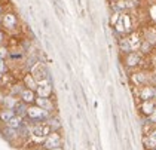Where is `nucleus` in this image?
Returning <instances> with one entry per match:
<instances>
[{
	"label": "nucleus",
	"mask_w": 156,
	"mask_h": 150,
	"mask_svg": "<svg viewBox=\"0 0 156 150\" xmlns=\"http://www.w3.org/2000/svg\"><path fill=\"white\" fill-rule=\"evenodd\" d=\"M115 30L120 34H126L132 31V18L128 13H120L115 21Z\"/></svg>",
	"instance_id": "obj_1"
},
{
	"label": "nucleus",
	"mask_w": 156,
	"mask_h": 150,
	"mask_svg": "<svg viewBox=\"0 0 156 150\" xmlns=\"http://www.w3.org/2000/svg\"><path fill=\"white\" fill-rule=\"evenodd\" d=\"M31 74H33V77L37 80V83L42 80H46L49 79V73L46 67H45V64L43 62H36L33 67H31Z\"/></svg>",
	"instance_id": "obj_2"
},
{
	"label": "nucleus",
	"mask_w": 156,
	"mask_h": 150,
	"mask_svg": "<svg viewBox=\"0 0 156 150\" xmlns=\"http://www.w3.org/2000/svg\"><path fill=\"white\" fill-rule=\"evenodd\" d=\"M138 98L141 101L156 100V86L155 85H144L138 88Z\"/></svg>",
	"instance_id": "obj_3"
},
{
	"label": "nucleus",
	"mask_w": 156,
	"mask_h": 150,
	"mask_svg": "<svg viewBox=\"0 0 156 150\" xmlns=\"http://www.w3.org/2000/svg\"><path fill=\"white\" fill-rule=\"evenodd\" d=\"M27 116L31 120H43V119H48L49 117V112H46L45 109H42L39 105H31V107H28Z\"/></svg>",
	"instance_id": "obj_4"
},
{
	"label": "nucleus",
	"mask_w": 156,
	"mask_h": 150,
	"mask_svg": "<svg viewBox=\"0 0 156 150\" xmlns=\"http://www.w3.org/2000/svg\"><path fill=\"white\" fill-rule=\"evenodd\" d=\"M37 97H45V98H49L51 94H52V83L49 79L46 80H42L37 83V89H36Z\"/></svg>",
	"instance_id": "obj_5"
},
{
	"label": "nucleus",
	"mask_w": 156,
	"mask_h": 150,
	"mask_svg": "<svg viewBox=\"0 0 156 150\" xmlns=\"http://www.w3.org/2000/svg\"><path fill=\"white\" fill-rule=\"evenodd\" d=\"M141 59H143V55H141V52H129V54H126L125 55V66L126 67H138L140 64H141Z\"/></svg>",
	"instance_id": "obj_6"
},
{
	"label": "nucleus",
	"mask_w": 156,
	"mask_h": 150,
	"mask_svg": "<svg viewBox=\"0 0 156 150\" xmlns=\"http://www.w3.org/2000/svg\"><path fill=\"white\" fill-rule=\"evenodd\" d=\"M131 80L134 82L135 86L140 88V86H144V85H150L152 79L149 77V74L146 71H137V73H134L131 76Z\"/></svg>",
	"instance_id": "obj_7"
},
{
	"label": "nucleus",
	"mask_w": 156,
	"mask_h": 150,
	"mask_svg": "<svg viewBox=\"0 0 156 150\" xmlns=\"http://www.w3.org/2000/svg\"><path fill=\"white\" fill-rule=\"evenodd\" d=\"M3 27L8 31H15V28L18 27V18H16V15L12 13V12L5 13L3 15Z\"/></svg>",
	"instance_id": "obj_8"
},
{
	"label": "nucleus",
	"mask_w": 156,
	"mask_h": 150,
	"mask_svg": "<svg viewBox=\"0 0 156 150\" xmlns=\"http://www.w3.org/2000/svg\"><path fill=\"white\" fill-rule=\"evenodd\" d=\"M60 146H61L60 134H57L55 131L51 132L48 137H46V140H45V147L48 150H51V149H57V147H60Z\"/></svg>",
	"instance_id": "obj_9"
},
{
	"label": "nucleus",
	"mask_w": 156,
	"mask_h": 150,
	"mask_svg": "<svg viewBox=\"0 0 156 150\" xmlns=\"http://www.w3.org/2000/svg\"><path fill=\"white\" fill-rule=\"evenodd\" d=\"M126 39H128V42H129V46H131L132 52L138 51L140 46H141V43H143V37H141L140 33H131Z\"/></svg>",
	"instance_id": "obj_10"
},
{
	"label": "nucleus",
	"mask_w": 156,
	"mask_h": 150,
	"mask_svg": "<svg viewBox=\"0 0 156 150\" xmlns=\"http://www.w3.org/2000/svg\"><path fill=\"white\" fill-rule=\"evenodd\" d=\"M156 109V100H147V101H141V105H140V112L143 113L144 116L152 115Z\"/></svg>",
	"instance_id": "obj_11"
},
{
	"label": "nucleus",
	"mask_w": 156,
	"mask_h": 150,
	"mask_svg": "<svg viewBox=\"0 0 156 150\" xmlns=\"http://www.w3.org/2000/svg\"><path fill=\"white\" fill-rule=\"evenodd\" d=\"M21 100L24 101L25 104H31V103H36V94L33 89H28V88H25L24 91L21 92Z\"/></svg>",
	"instance_id": "obj_12"
},
{
	"label": "nucleus",
	"mask_w": 156,
	"mask_h": 150,
	"mask_svg": "<svg viewBox=\"0 0 156 150\" xmlns=\"http://www.w3.org/2000/svg\"><path fill=\"white\" fill-rule=\"evenodd\" d=\"M36 105L42 107V109H45L46 112L54 110V103H52V100L45 98V97H37V98H36Z\"/></svg>",
	"instance_id": "obj_13"
},
{
	"label": "nucleus",
	"mask_w": 156,
	"mask_h": 150,
	"mask_svg": "<svg viewBox=\"0 0 156 150\" xmlns=\"http://www.w3.org/2000/svg\"><path fill=\"white\" fill-rule=\"evenodd\" d=\"M143 141H144V146H146L147 149H156V128L152 132H149V134L146 135V138H144Z\"/></svg>",
	"instance_id": "obj_14"
},
{
	"label": "nucleus",
	"mask_w": 156,
	"mask_h": 150,
	"mask_svg": "<svg viewBox=\"0 0 156 150\" xmlns=\"http://www.w3.org/2000/svg\"><path fill=\"white\" fill-rule=\"evenodd\" d=\"M144 40H147L150 45H156V27H149L144 30Z\"/></svg>",
	"instance_id": "obj_15"
},
{
	"label": "nucleus",
	"mask_w": 156,
	"mask_h": 150,
	"mask_svg": "<svg viewBox=\"0 0 156 150\" xmlns=\"http://www.w3.org/2000/svg\"><path fill=\"white\" fill-rule=\"evenodd\" d=\"M23 125H24V122H23V117H21V116H18V115H15L12 119L8 122V127L12 128V129H16V131L23 127Z\"/></svg>",
	"instance_id": "obj_16"
},
{
	"label": "nucleus",
	"mask_w": 156,
	"mask_h": 150,
	"mask_svg": "<svg viewBox=\"0 0 156 150\" xmlns=\"http://www.w3.org/2000/svg\"><path fill=\"white\" fill-rule=\"evenodd\" d=\"M24 85H25V88H28V89H33V91L37 89V80L33 77V74H25Z\"/></svg>",
	"instance_id": "obj_17"
},
{
	"label": "nucleus",
	"mask_w": 156,
	"mask_h": 150,
	"mask_svg": "<svg viewBox=\"0 0 156 150\" xmlns=\"http://www.w3.org/2000/svg\"><path fill=\"white\" fill-rule=\"evenodd\" d=\"M13 116H15V110L13 109H5V110L0 112V120H3L5 123H8Z\"/></svg>",
	"instance_id": "obj_18"
},
{
	"label": "nucleus",
	"mask_w": 156,
	"mask_h": 150,
	"mask_svg": "<svg viewBox=\"0 0 156 150\" xmlns=\"http://www.w3.org/2000/svg\"><path fill=\"white\" fill-rule=\"evenodd\" d=\"M15 112H16V115L21 116V117H24V116H27V113H28V107L25 105V103L23 101V103H20L18 101V104L15 105V109H13Z\"/></svg>",
	"instance_id": "obj_19"
},
{
	"label": "nucleus",
	"mask_w": 156,
	"mask_h": 150,
	"mask_svg": "<svg viewBox=\"0 0 156 150\" xmlns=\"http://www.w3.org/2000/svg\"><path fill=\"white\" fill-rule=\"evenodd\" d=\"M119 49H120V52H123L125 55H126V54H129V52H132L131 46H129V42H128V39H126V37H123V39H120L119 40Z\"/></svg>",
	"instance_id": "obj_20"
},
{
	"label": "nucleus",
	"mask_w": 156,
	"mask_h": 150,
	"mask_svg": "<svg viewBox=\"0 0 156 150\" xmlns=\"http://www.w3.org/2000/svg\"><path fill=\"white\" fill-rule=\"evenodd\" d=\"M152 49H153V45H150L147 40H144L143 39V43H141V46H140L141 55H147V54H150V52H152Z\"/></svg>",
	"instance_id": "obj_21"
},
{
	"label": "nucleus",
	"mask_w": 156,
	"mask_h": 150,
	"mask_svg": "<svg viewBox=\"0 0 156 150\" xmlns=\"http://www.w3.org/2000/svg\"><path fill=\"white\" fill-rule=\"evenodd\" d=\"M3 103L6 104V109H15V105L18 104V100L15 97H6L3 100Z\"/></svg>",
	"instance_id": "obj_22"
},
{
	"label": "nucleus",
	"mask_w": 156,
	"mask_h": 150,
	"mask_svg": "<svg viewBox=\"0 0 156 150\" xmlns=\"http://www.w3.org/2000/svg\"><path fill=\"white\" fill-rule=\"evenodd\" d=\"M3 134H5V135H6L8 138H13V137H16V135H18V131L8 127L6 129H5V131H3Z\"/></svg>",
	"instance_id": "obj_23"
},
{
	"label": "nucleus",
	"mask_w": 156,
	"mask_h": 150,
	"mask_svg": "<svg viewBox=\"0 0 156 150\" xmlns=\"http://www.w3.org/2000/svg\"><path fill=\"white\" fill-rule=\"evenodd\" d=\"M9 55V52H8V49L5 46H0V61H5L6 57Z\"/></svg>",
	"instance_id": "obj_24"
},
{
	"label": "nucleus",
	"mask_w": 156,
	"mask_h": 150,
	"mask_svg": "<svg viewBox=\"0 0 156 150\" xmlns=\"http://www.w3.org/2000/svg\"><path fill=\"white\" fill-rule=\"evenodd\" d=\"M24 89H23V86L21 85H15L12 89V95H21V92H23Z\"/></svg>",
	"instance_id": "obj_25"
},
{
	"label": "nucleus",
	"mask_w": 156,
	"mask_h": 150,
	"mask_svg": "<svg viewBox=\"0 0 156 150\" xmlns=\"http://www.w3.org/2000/svg\"><path fill=\"white\" fill-rule=\"evenodd\" d=\"M6 64H5V61H0V74H3V73H6Z\"/></svg>",
	"instance_id": "obj_26"
},
{
	"label": "nucleus",
	"mask_w": 156,
	"mask_h": 150,
	"mask_svg": "<svg viewBox=\"0 0 156 150\" xmlns=\"http://www.w3.org/2000/svg\"><path fill=\"white\" fill-rule=\"evenodd\" d=\"M149 122H152V123H156V109H155V112H153L152 115L149 116Z\"/></svg>",
	"instance_id": "obj_27"
},
{
	"label": "nucleus",
	"mask_w": 156,
	"mask_h": 150,
	"mask_svg": "<svg viewBox=\"0 0 156 150\" xmlns=\"http://www.w3.org/2000/svg\"><path fill=\"white\" fill-rule=\"evenodd\" d=\"M3 39H5V34L0 31V46H2V42H3Z\"/></svg>",
	"instance_id": "obj_28"
},
{
	"label": "nucleus",
	"mask_w": 156,
	"mask_h": 150,
	"mask_svg": "<svg viewBox=\"0 0 156 150\" xmlns=\"http://www.w3.org/2000/svg\"><path fill=\"white\" fill-rule=\"evenodd\" d=\"M152 64H153V66H156V54L153 55V58H152Z\"/></svg>",
	"instance_id": "obj_29"
},
{
	"label": "nucleus",
	"mask_w": 156,
	"mask_h": 150,
	"mask_svg": "<svg viewBox=\"0 0 156 150\" xmlns=\"http://www.w3.org/2000/svg\"><path fill=\"white\" fill-rule=\"evenodd\" d=\"M51 150H62L61 147H57V149H51Z\"/></svg>",
	"instance_id": "obj_30"
},
{
	"label": "nucleus",
	"mask_w": 156,
	"mask_h": 150,
	"mask_svg": "<svg viewBox=\"0 0 156 150\" xmlns=\"http://www.w3.org/2000/svg\"><path fill=\"white\" fill-rule=\"evenodd\" d=\"M2 12H3V9H2V6H0V16H2Z\"/></svg>",
	"instance_id": "obj_31"
},
{
	"label": "nucleus",
	"mask_w": 156,
	"mask_h": 150,
	"mask_svg": "<svg viewBox=\"0 0 156 150\" xmlns=\"http://www.w3.org/2000/svg\"><path fill=\"white\" fill-rule=\"evenodd\" d=\"M0 77H2V74H0Z\"/></svg>",
	"instance_id": "obj_32"
},
{
	"label": "nucleus",
	"mask_w": 156,
	"mask_h": 150,
	"mask_svg": "<svg viewBox=\"0 0 156 150\" xmlns=\"http://www.w3.org/2000/svg\"><path fill=\"white\" fill-rule=\"evenodd\" d=\"M155 86H156V85H155Z\"/></svg>",
	"instance_id": "obj_33"
},
{
	"label": "nucleus",
	"mask_w": 156,
	"mask_h": 150,
	"mask_svg": "<svg viewBox=\"0 0 156 150\" xmlns=\"http://www.w3.org/2000/svg\"><path fill=\"white\" fill-rule=\"evenodd\" d=\"M155 74H156V73H155Z\"/></svg>",
	"instance_id": "obj_34"
}]
</instances>
